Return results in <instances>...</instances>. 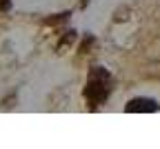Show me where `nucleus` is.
I'll return each instance as SVG.
<instances>
[{
	"mask_svg": "<svg viewBox=\"0 0 160 149\" xmlns=\"http://www.w3.org/2000/svg\"><path fill=\"white\" fill-rule=\"evenodd\" d=\"M109 96V76L105 69L96 67L87 80V89H85V98L91 107H98L102 100H107Z\"/></svg>",
	"mask_w": 160,
	"mask_h": 149,
	"instance_id": "nucleus-1",
	"label": "nucleus"
},
{
	"mask_svg": "<svg viewBox=\"0 0 160 149\" xmlns=\"http://www.w3.org/2000/svg\"><path fill=\"white\" fill-rule=\"evenodd\" d=\"M158 109V105L153 100H131L127 105V111H156Z\"/></svg>",
	"mask_w": 160,
	"mask_h": 149,
	"instance_id": "nucleus-2",
	"label": "nucleus"
}]
</instances>
